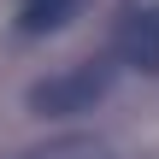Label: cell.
<instances>
[{
    "label": "cell",
    "instance_id": "cell-1",
    "mask_svg": "<svg viewBox=\"0 0 159 159\" xmlns=\"http://www.w3.org/2000/svg\"><path fill=\"white\" fill-rule=\"evenodd\" d=\"M106 89H112V65L89 59L77 71H59V77L35 83L30 89V112H41V118H77V112H94L106 100Z\"/></svg>",
    "mask_w": 159,
    "mask_h": 159
},
{
    "label": "cell",
    "instance_id": "cell-2",
    "mask_svg": "<svg viewBox=\"0 0 159 159\" xmlns=\"http://www.w3.org/2000/svg\"><path fill=\"white\" fill-rule=\"evenodd\" d=\"M118 53H124V65H136L142 77H159V6H142V12L124 18Z\"/></svg>",
    "mask_w": 159,
    "mask_h": 159
},
{
    "label": "cell",
    "instance_id": "cell-3",
    "mask_svg": "<svg viewBox=\"0 0 159 159\" xmlns=\"http://www.w3.org/2000/svg\"><path fill=\"white\" fill-rule=\"evenodd\" d=\"M18 159H112V148L100 136H53V142H41V148H30Z\"/></svg>",
    "mask_w": 159,
    "mask_h": 159
},
{
    "label": "cell",
    "instance_id": "cell-4",
    "mask_svg": "<svg viewBox=\"0 0 159 159\" xmlns=\"http://www.w3.org/2000/svg\"><path fill=\"white\" fill-rule=\"evenodd\" d=\"M77 6H83V0H30V6H24V35H53Z\"/></svg>",
    "mask_w": 159,
    "mask_h": 159
}]
</instances>
